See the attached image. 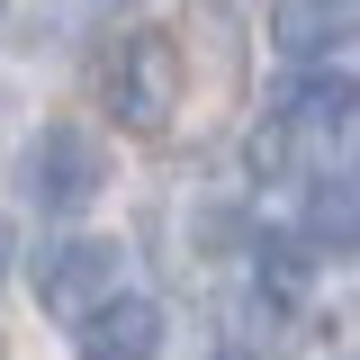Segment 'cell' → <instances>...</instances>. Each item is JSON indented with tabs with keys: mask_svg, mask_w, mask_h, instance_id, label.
Here are the masks:
<instances>
[{
	"mask_svg": "<svg viewBox=\"0 0 360 360\" xmlns=\"http://www.w3.org/2000/svg\"><path fill=\"white\" fill-rule=\"evenodd\" d=\"M18 180H27V198H37L45 217H82L90 198L108 189V144H99L90 127H72V117H54V127L27 144Z\"/></svg>",
	"mask_w": 360,
	"mask_h": 360,
	"instance_id": "6da1fadb",
	"label": "cell"
},
{
	"mask_svg": "<svg viewBox=\"0 0 360 360\" xmlns=\"http://www.w3.org/2000/svg\"><path fill=\"white\" fill-rule=\"evenodd\" d=\"M37 307L63 315V324H82V315H99L108 297H117V243L108 234H63V243H45L37 252Z\"/></svg>",
	"mask_w": 360,
	"mask_h": 360,
	"instance_id": "7a4b0ae2",
	"label": "cell"
},
{
	"mask_svg": "<svg viewBox=\"0 0 360 360\" xmlns=\"http://www.w3.org/2000/svg\"><path fill=\"white\" fill-rule=\"evenodd\" d=\"M108 108L127 127H162L180 108V45L162 27H135L117 54H108Z\"/></svg>",
	"mask_w": 360,
	"mask_h": 360,
	"instance_id": "3957f363",
	"label": "cell"
},
{
	"mask_svg": "<svg viewBox=\"0 0 360 360\" xmlns=\"http://www.w3.org/2000/svg\"><path fill=\"white\" fill-rule=\"evenodd\" d=\"M352 108H360V82H352V72H307V82H288V99H279L270 117L297 135V153H315L324 135L352 127Z\"/></svg>",
	"mask_w": 360,
	"mask_h": 360,
	"instance_id": "277c9868",
	"label": "cell"
},
{
	"mask_svg": "<svg viewBox=\"0 0 360 360\" xmlns=\"http://www.w3.org/2000/svg\"><path fill=\"white\" fill-rule=\"evenodd\" d=\"M72 333H82V360H162V307L153 297H108Z\"/></svg>",
	"mask_w": 360,
	"mask_h": 360,
	"instance_id": "5b68a950",
	"label": "cell"
},
{
	"mask_svg": "<svg viewBox=\"0 0 360 360\" xmlns=\"http://www.w3.org/2000/svg\"><path fill=\"white\" fill-rule=\"evenodd\" d=\"M315 243H324V252H352L360 243V172L315 180V198H307V252Z\"/></svg>",
	"mask_w": 360,
	"mask_h": 360,
	"instance_id": "8992f818",
	"label": "cell"
},
{
	"mask_svg": "<svg viewBox=\"0 0 360 360\" xmlns=\"http://www.w3.org/2000/svg\"><path fill=\"white\" fill-rule=\"evenodd\" d=\"M252 270H262V288L279 297V307H297L315 288V252H307V234H288V225H270L262 243H252Z\"/></svg>",
	"mask_w": 360,
	"mask_h": 360,
	"instance_id": "52a82bcc",
	"label": "cell"
},
{
	"mask_svg": "<svg viewBox=\"0 0 360 360\" xmlns=\"http://www.w3.org/2000/svg\"><path fill=\"white\" fill-rule=\"evenodd\" d=\"M279 45H288V54H324V45H342V18H324V9H288V18H279Z\"/></svg>",
	"mask_w": 360,
	"mask_h": 360,
	"instance_id": "ba28073f",
	"label": "cell"
},
{
	"mask_svg": "<svg viewBox=\"0 0 360 360\" xmlns=\"http://www.w3.org/2000/svg\"><path fill=\"white\" fill-rule=\"evenodd\" d=\"M9 252H18V234H9V225H0V270H9Z\"/></svg>",
	"mask_w": 360,
	"mask_h": 360,
	"instance_id": "9c48e42d",
	"label": "cell"
},
{
	"mask_svg": "<svg viewBox=\"0 0 360 360\" xmlns=\"http://www.w3.org/2000/svg\"><path fill=\"white\" fill-rule=\"evenodd\" d=\"M0 9H9V0H0Z\"/></svg>",
	"mask_w": 360,
	"mask_h": 360,
	"instance_id": "30bf717a",
	"label": "cell"
}]
</instances>
